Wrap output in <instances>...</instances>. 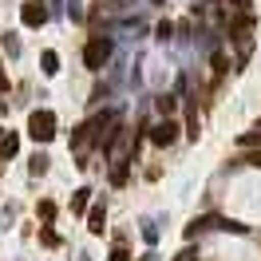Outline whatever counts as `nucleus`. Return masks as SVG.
<instances>
[{
	"instance_id": "16",
	"label": "nucleus",
	"mask_w": 261,
	"mask_h": 261,
	"mask_svg": "<svg viewBox=\"0 0 261 261\" xmlns=\"http://www.w3.org/2000/svg\"><path fill=\"white\" fill-rule=\"evenodd\" d=\"M111 261H130V253L123 249V245H115V249H111Z\"/></svg>"
},
{
	"instance_id": "21",
	"label": "nucleus",
	"mask_w": 261,
	"mask_h": 261,
	"mask_svg": "<svg viewBox=\"0 0 261 261\" xmlns=\"http://www.w3.org/2000/svg\"><path fill=\"white\" fill-rule=\"evenodd\" d=\"M233 4H238V8H249V0H233Z\"/></svg>"
},
{
	"instance_id": "14",
	"label": "nucleus",
	"mask_w": 261,
	"mask_h": 261,
	"mask_svg": "<svg viewBox=\"0 0 261 261\" xmlns=\"http://www.w3.org/2000/svg\"><path fill=\"white\" fill-rule=\"evenodd\" d=\"M40 218H44V222H56V202H40Z\"/></svg>"
},
{
	"instance_id": "22",
	"label": "nucleus",
	"mask_w": 261,
	"mask_h": 261,
	"mask_svg": "<svg viewBox=\"0 0 261 261\" xmlns=\"http://www.w3.org/2000/svg\"><path fill=\"white\" fill-rule=\"evenodd\" d=\"M257 130H261V119H257Z\"/></svg>"
},
{
	"instance_id": "5",
	"label": "nucleus",
	"mask_w": 261,
	"mask_h": 261,
	"mask_svg": "<svg viewBox=\"0 0 261 261\" xmlns=\"http://www.w3.org/2000/svg\"><path fill=\"white\" fill-rule=\"evenodd\" d=\"M174 139H178V123H170V119L154 123V130H150V143H154V147H170Z\"/></svg>"
},
{
	"instance_id": "7",
	"label": "nucleus",
	"mask_w": 261,
	"mask_h": 261,
	"mask_svg": "<svg viewBox=\"0 0 261 261\" xmlns=\"http://www.w3.org/2000/svg\"><path fill=\"white\" fill-rule=\"evenodd\" d=\"M130 159H123V163H115V170H111V186H127V178H130Z\"/></svg>"
},
{
	"instance_id": "2",
	"label": "nucleus",
	"mask_w": 261,
	"mask_h": 261,
	"mask_svg": "<svg viewBox=\"0 0 261 261\" xmlns=\"http://www.w3.org/2000/svg\"><path fill=\"white\" fill-rule=\"evenodd\" d=\"M28 135H32L36 143H51L56 139V115L48 107H40V111L28 115Z\"/></svg>"
},
{
	"instance_id": "19",
	"label": "nucleus",
	"mask_w": 261,
	"mask_h": 261,
	"mask_svg": "<svg viewBox=\"0 0 261 261\" xmlns=\"http://www.w3.org/2000/svg\"><path fill=\"white\" fill-rule=\"evenodd\" d=\"M174 261H198V249H182V253H178Z\"/></svg>"
},
{
	"instance_id": "12",
	"label": "nucleus",
	"mask_w": 261,
	"mask_h": 261,
	"mask_svg": "<svg viewBox=\"0 0 261 261\" xmlns=\"http://www.w3.org/2000/svg\"><path fill=\"white\" fill-rule=\"evenodd\" d=\"M154 107H159V115H170V111H174V95H163V99H154Z\"/></svg>"
},
{
	"instance_id": "8",
	"label": "nucleus",
	"mask_w": 261,
	"mask_h": 261,
	"mask_svg": "<svg viewBox=\"0 0 261 261\" xmlns=\"http://www.w3.org/2000/svg\"><path fill=\"white\" fill-rule=\"evenodd\" d=\"M16 135H0V159H12V154H16Z\"/></svg>"
},
{
	"instance_id": "17",
	"label": "nucleus",
	"mask_w": 261,
	"mask_h": 261,
	"mask_svg": "<svg viewBox=\"0 0 261 261\" xmlns=\"http://www.w3.org/2000/svg\"><path fill=\"white\" fill-rule=\"evenodd\" d=\"M4 48H8V56H16V51H20V40H16V36H8V40H4Z\"/></svg>"
},
{
	"instance_id": "4",
	"label": "nucleus",
	"mask_w": 261,
	"mask_h": 261,
	"mask_svg": "<svg viewBox=\"0 0 261 261\" xmlns=\"http://www.w3.org/2000/svg\"><path fill=\"white\" fill-rule=\"evenodd\" d=\"M20 20H24V28L48 24V4H44V0H24V4H20Z\"/></svg>"
},
{
	"instance_id": "10",
	"label": "nucleus",
	"mask_w": 261,
	"mask_h": 261,
	"mask_svg": "<svg viewBox=\"0 0 261 261\" xmlns=\"http://www.w3.org/2000/svg\"><path fill=\"white\" fill-rule=\"evenodd\" d=\"M87 202H91V190L83 186V190H75V198H71V210H75V214H83V210H87Z\"/></svg>"
},
{
	"instance_id": "6",
	"label": "nucleus",
	"mask_w": 261,
	"mask_h": 261,
	"mask_svg": "<svg viewBox=\"0 0 261 261\" xmlns=\"http://www.w3.org/2000/svg\"><path fill=\"white\" fill-rule=\"evenodd\" d=\"M103 222H107V210H103V202H99V206L87 210V229H91V233H103Z\"/></svg>"
},
{
	"instance_id": "15",
	"label": "nucleus",
	"mask_w": 261,
	"mask_h": 261,
	"mask_svg": "<svg viewBox=\"0 0 261 261\" xmlns=\"http://www.w3.org/2000/svg\"><path fill=\"white\" fill-rule=\"evenodd\" d=\"M233 166H261V154H242V159H233Z\"/></svg>"
},
{
	"instance_id": "20",
	"label": "nucleus",
	"mask_w": 261,
	"mask_h": 261,
	"mask_svg": "<svg viewBox=\"0 0 261 261\" xmlns=\"http://www.w3.org/2000/svg\"><path fill=\"white\" fill-rule=\"evenodd\" d=\"M0 91H8V75L4 71H0Z\"/></svg>"
},
{
	"instance_id": "3",
	"label": "nucleus",
	"mask_w": 261,
	"mask_h": 261,
	"mask_svg": "<svg viewBox=\"0 0 261 261\" xmlns=\"http://www.w3.org/2000/svg\"><path fill=\"white\" fill-rule=\"evenodd\" d=\"M107 60H111V40H107V36H91V40L83 44V67L99 71Z\"/></svg>"
},
{
	"instance_id": "11",
	"label": "nucleus",
	"mask_w": 261,
	"mask_h": 261,
	"mask_svg": "<svg viewBox=\"0 0 261 261\" xmlns=\"http://www.w3.org/2000/svg\"><path fill=\"white\" fill-rule=\"evenodd\" d=\"M238 147H261V130L253 127V130H245L242 139H238Z\"/></svg>"
},
{
	"instance_id": "9",
	"label": "nucleus",
	"mask_w": 261,
	"mask_h": 261,
	"mask_svg": "<svg viewBox=\"0 0 261 261\" xmlns=\"http://www.w3.org/2000/svg\"><path fill=\"white\" fill-rule=\"evenodd\" d=\"M40 64H44V75H56V71H60V56H56V51H44Z\"/></svg>"
},
{
	"instance_id": "13",
	"label": "nucleus",
	"mask_w": 261,
	"mask_h": 261,
	"mask_svg": "<svg viewBox=\"0 0 261 261\" xmlns=\"http://www.w3.org/2000/svg\"><path fill=\"white\" fill-rule=\"evenodd\" d=\"M28 170H32V174H44V170H48V154H36Z\"/></svg>"
},
{
	"instance_id": "1",
	"label": "nucleus",
	"mask_w": 261,
	"mask_h": 261,
	"mask_svg": "<svg viewBox=\"0 0 261 261\" xmlns=\"http://www.w3.org/2000/svg\"><path fill=\"white\" fill-rule=\"evenodd\" d=\"M206 229H229V233H245L242 222H229V218H222V214H202V218H194V222L186 226V238H198V233H206Z\"/></svg>"
},
{
	"instance_id": "18",
	"label": "nucleus",
	"mask_w": 261,
	"mask_h": 261,
	"mask_svg": "<svg viewBox=\"0 0 261 261\" xmlns=\"http://www.w3.org/2000/svg\"><path fill=\"white\" fill-rule=\"evenodd\" d=\"M44 245H60V233H56V229H44Z\"/></svg>"
},
{
	"instance_id": "23",
	"label": "nucleus",
	"mask_w": 261,
	"mask_h": 261,
	"mask_svg": "<svg viewBox=\"0 0 261 261\" xmlns=\"http://www.w3.org/2000/svg\"><path fill=\"white\" fill-rule=\"evenodd\" d=\"M80 261H87V257H80Z\"/></svg>"
}]
</instances>
